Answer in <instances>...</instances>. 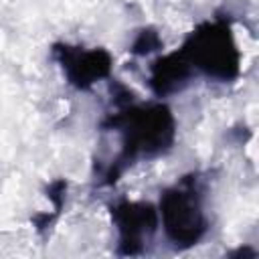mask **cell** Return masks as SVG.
<instances>
[{"instance_id": "1", "label": "cell", "mask_w": 259, "mask_h": 259, "mask_svg": "<svg viewBox=\"0 0 259 259\" xmlns=\"http://www.w3.org/2000/svg\"><path fill=\"white\" fill-rule=\"evenodd\" d=\"M109 95L111 109L99 121V132L115 134L119 148L107 162L95 164L97 186H113L127 168L168 154L176 142V117L162 99L138 101L117 79L109 81Z\"/></svg>"}, {"instance_id": "2", "label": "cell", "mask_w": 259, "mask_h": 259, "mask_svg": "<svg viewBox=\"0 0 259 259\" xmlns=\"http://www.w3.org/2000/svg\"><path fill=\"white\" fill-rule=\"evenodd\" d=\"M204 174L192 170L160 192L158 219L174 251H188L208 235L210 219L204 206Z\"/></svg>"}, {"instance_id": "3", "label": "cell", "mask_w": 259, "mask_h": 259, "mask_svg": "<svg viewBox=\"0 0 259 259\" xmlns=\"http://www.w3.org/2000/svg\"><path fill=\"white\" fill-rule=\"evenodd\" d=\"M178 51L194 75L206 81L233 83L241 75V51L233 34L231 18L227 16H212L194 26Z\"/></svg>"}, {"instance_id": "4", "label": "cell", "mask_w": 259, "mask_h": 259, "mask_svg": "<svg viewBox=\"0 0 259 259\" xmlns=\"http://www.w3.org/2000/svg\"><path fill=\"white\" fill-rule=\"evenodd\" d=\"M109 219L115 229V255L140 257L146 255L154 243L160 227L158 208L148 200L117 198L107 204Z\"/></svg>"}, {"instance_id": "5", "label": "cell", "mask_w": 259, "mask_h": 259, "mask_svg": "<svg viewBox=\"0 0 259 259\" xmlns=\"http://www.w3.org/2000/svg\"><path fill=\"white\" fill-rule=\"evenodd\" d=\"M51 59L61 67L65 81L77 91H91L99 81L111 77L113 57L103 47L87 49L83 45L55 42Z\"/></svg>"}, {"instance_id": "6", "label": "cell", "mask_w": 259, "mask_h": 259, "mask_svg": "<svg viewBox=\"0 0 259 259\" xmlns=\"http://www.w3.org/2000/svg\"><path fill=\"white\" fill-rule=\"evenodd\" d=\"M196 79L192 67L180 55V51L166 53L154 59L148 67V87L156 99H166L182 93Z\"/></svg>"}, {"instance_id": "7", "label": "cell", "mask_w": 259, "mask_h": 259, "mask_svg": "<svg viewBox=\"0 0 259 259\" xmlns=\"http://www.w3.org/2000/svg\"><path fill=\"white\" fill-rule=\"evenodd\" d=\"M162 49H164V40L160 38L158 30L148 26V28H142L136 34V38H134V42L130 47V53L134 57H146V55H152V53L162 51Z\"/></svg>"}]
</instances>
